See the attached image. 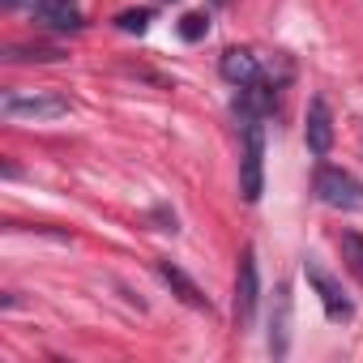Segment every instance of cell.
<instances>
[{"label":"cell","instance_id":"277c9868","mask_svg":"<svg viewBox=\"0 0 363 363\" xmlns=\"http://www.w3.org/2000/svg\"><path fill=\"white\" fill-rule=\"evenodd\" d=\"M257 299H261L257 252L244 248V257H240V274H235V325H240V333L252 325V316H257Z\"/></svg>","mask_w":363,"mask_h":363},{"label":"cell","instance_id":"5b68a950","mask_svg":"<svg viewBox=\"0 0 363 363\" xmlns=\"http://www.w3.org/2000/svg\"><path fill=\"white\" fill-rule=\"evenodd\" d=\"M303 274H308V282L316 286V295H320V303H325V316L329 320H337V325H346L350 316H354V303L346 299V291L316 265V261H303Z\"/></svg>","mask_w":363,"mask_h":363},{"label":"cell","instance_id":"7c38bea8","mask_svg":"<svg viewBox=\"0 0 363 363\" xmlns=\"http://www.w3.org/2000/svg\"><path fill=\"white\" fill-rule=\"evenodd\" d=\"M5 60H39V65H52V60H65V48H9Z\"/></svg>","mask_w":363,"mask_h":363},{"label":"cell","instance_id":"30bf717a","mask_svg":"<svg viewBox=\"0 0 363 363\" xmlns=\"http://www.w3.org/2000/svg\"><path fill=\"white\" fill-rule=\"evenodd\" d=\"M158 274H162V282L171 286V295H179V299H184L189 308H201V312H210L214 303H210V295L184 274V269H179V265H171V261H158Z\"/></svg>","mask_w":363,"mask_h":363},{"label":"cell","instance_id":"3957f363","mask_svg":"<svg viewBox=\"0 0 363 363\" xmlns=\"http://www.w3.org/2000/svg\"><path fill=\"white\" fill-rule=\"evenodd\" d=\"M312 193L329 210H346V214L350 210H363V179H354L342 167H320L316 179H312Z\"/></svg>","mask_w":363,"mask_h":363},{"label":"cell","instance_id":"9a60e30c","mask_svg":"<svg viewBox=\"0 0 363 363\" xmlns=\"http://www.w3.org/2000/svg\"><path fill=\"white\" fill-rule=\"evenodd\" d=\"M5 5H9V9H13V5H22V0H5ZM30 5H35V0H30Z\"/></svg>","mask_w":363,"mask_h":363},{"label":"cell","instance_id":"9c48e42d","mask_svg":"<svg viewBox=\"0 0 363 363\" xmlns=\"http://www.w3.org/2000/svg\"><path fill=\"white\" fill-rule=\"evenodd\" d=\"M286 350H291V286L282 282L274 299V316H269V354L286 359Z\"/></svg>","mask_w":363,"mask_h":363},{"label":"cell","instance_id":"5bb4252c","mask_svg":"<svg viewBox=\"0 0 363 363\" xmlns=\"http://www.w3.org/2000/svg\"><path fill=\"white\" fill-rule=\"evenodd\" d=\"M116 26H120L124 35H145V30H150V9H124V13L116 18Z\"/></svg>","mask_w":363,"mask_h":363},{"label":"cell","instance_id":"52a82bcc","mask_svg":"<svg viewBox=\"0 0 363 363\" xmlns=\"http://www.w3.org/2000/svg\"><path fill=\"white\" fill-rule=\"evenodd\" d=\"M303 141H308V150L316 154V158H325L329 150H333V116H329V103L316 94L312 103H308V120H303Z\"/></svg>","mask_w":363,"mask_h":363},{"label":"cell","instance_id":"8992f818","mask_svg":"<svg viewBox=\"0 0 363 363\" xmlns=\"http://www.w3.org/2000/svg\"><path fill=\"white\" fill-rule=\"evenodd\" d=\"M30 18L43 26V30H82L86 26V13L77 0H35L30 5Z\"/></svg>","mask_w":363,"mask_h":363},{"label":"cell","instance_id":"6da1fadb","mask_svg":"<svg viewBox=\"0 0 363 363\" xmlns=\"http://www.w3.org/2000/svg\"><path fill=\"white\" fill-rule=\"evenodd\" d=\"M240 128H244L240 193H244V201H248V206H257V201H261V193H265V128H261V120H257V116L240 120Z\"/></svg>","mask_w":363,"mask_h":363},{"label":"cell","instance_id":"ba28073f","mask_svg":"<svg viewBox=\"0 0 363 363\" xmlns=\"http://www.w3.org/2000/svg\"><path fill=\"white\" fill-rule=\"evenodd\" d=\"M218 73L240 90V86L261 82V60H257L248 48H227V52H223V60H218Z\"/></svg>","mask_w":363,"mask_h":363},{"label":"cell","instance_id":"8fae6325","mask_svg":"<svg viewBox=\"0 0 363 363\" xmlns=\"http://www.w3.org/2000/svg\"><path fill=\"white\" fill-rule=\"evenodd\" d=\"M337 248H342L346 269L363 282V235H359V231H342V235H337Z\"/></svg>","mask_w":363,"mask_h":363},{"label":"cell","instance_id":"4fadbf2b","mask_svg":"<svg viewBox=\"0 0 363 363\" xmlns=\"http://www.w3.org/2000/svg\"><path fill=\"white\" fill-rule=\"evenodd\" d=\"M206 35H210V18H206V13H184V18H179V39L197 43V39H206Z\"/></svg>","mask_w":363,"mask_h":363},{"label":"cell","instance_id":"7a4b0ae2","mask_svg":"<svg viewBox=\"0 0 363 363\" xmlns=\"http://www.w3.org/2000/svg\"><path fill=\"white\" fill-rule=\"evenodd\" d=\"M73 103L56 90H5L0 94V116L5 120H60Z\"/></svg>","mask_w":363,"mask_h":363}]
</instances>
